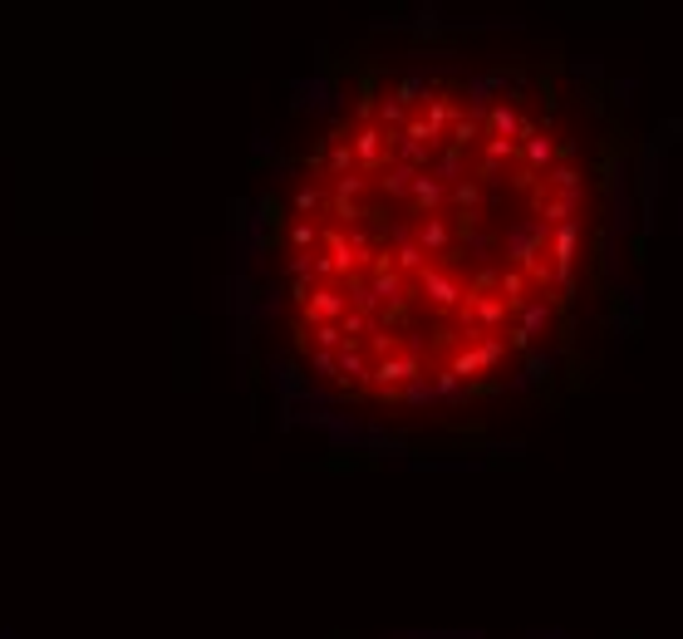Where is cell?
Instances as JSON below:
<instances>
[{
    "label": "cell",
    "mask_w": 683,
    "mask_h": 639,
    "mask_svg": "<svg viewBox=\"0 0 683 639\" xmlns=\"http://www.w3.org/2000/svg\"><path fill=\"white\" fill-rule=\"evenodd\" d=\"M600 212L580 128L536 89L384 79L325 123L290 182L285 340L344 404H477L566 330Z\"/></svg>",
    "instance_id": "6da1fadb"
}]
</instances>
